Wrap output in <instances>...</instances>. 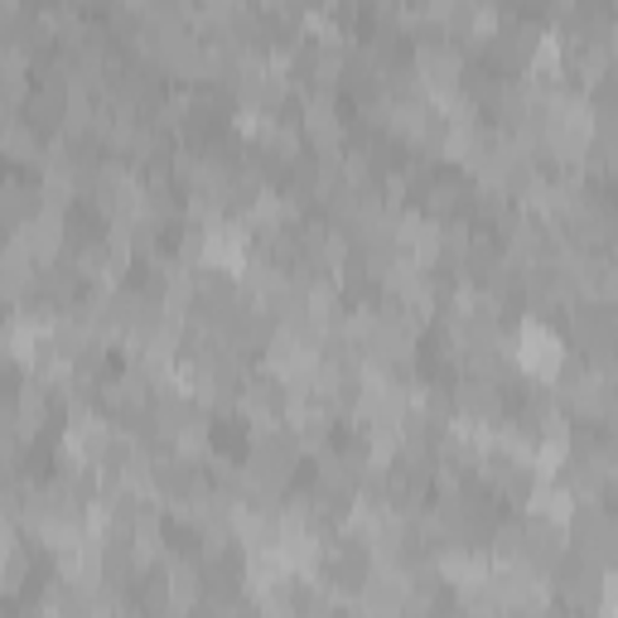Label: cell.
<instances>
[{"instance_id": "cell-1", "label": "cell", "mask_w": 618, "mask_h": 618, "mask_svg": "<svg viewBox=\"0 0 618 618\" xmlns=\"http://www.w3.org/2000/svg\"><path fill=\"white\" fill-rule=\"evenodd\" d=\"M513 353H517V368H523L527 378H537V382H551L555 372L565 368V344H561V334H555L551 324H541V319H523Z\"/></svg>"}, {"instance_id": "cell-2", "label": "cell", "mask_w": 618, "mask_h": 618, "mask_svg": "<svg viewBox=\"0 0 618 618\" xmlns=\"http://www.w3.org/2000/svg\"><path fill=\"white\" fill-rule=\"evenodd\" d=\"M199 257L209 261V266H217V271H237V266L247 261V233H241V227H233V223H217V227H209V233H203Z\"/></svg>"}, {"instance_id": "cell-3", "label": "cell", "mask_w": 618, "mask_h": 618, "mask_svg": "<svg viewBox=\"0 0 618 618\" xmlns=\"http://www.w3.org/2000/svg\"><path fill=\"white\" fill-rule=\"evenodd\" d=\"M15 241L30 251V257H48V251L58 247V213L54 209H40L30 223H24V233Z\"/></svg>"}, {"instance_id": "cell-4", "label": "cell", "mask_w": 618, "mask_h": 618, "mask_svg": "<svg viewBox=\"0 0 618 618\" xmlns=\"http://www.w3.org/2000/svg\"><path fill=\"white\" fill-rule=\"evenodd\" d=\"M565 454H571V430H565L561 420H551L547 440H541V445H537V454H531V459H537V474H541V479H551L555 469L565 464Z\"/></svg>"}, {"instance_id": "cell-5", "label": "cell", "mask_w": 618, "mask_h": 618, "mask_svg": "<svg viewBox=\"0 0 618 618\" xmlns=\"http://www.w3.org/2000/svg\"><path fill=\"white\" fill-rule=\"evenodd\" d=\"M531 507H537L541 517H551V523H571L575 517V498L571 488H561V483H537V493H531Z\"/></svg>"}, {"instance_id": "cell-6", "label": "cell", "mask_w": 618, "mask_h": 618, "mask_svg": "<svg viewBox=\"0 0 618 618\" xmlns=\"http://www.w3.org/2000/svg\"><path fill=\"white\" fill-rule=\"evenodd\" d=\"M420 68H426V78L435 82V88L450 92V82H454V72H459V54H454L450 44H440V48H420Z\"/></svg>"}, {"instance_id": "cell-7", "label": "cell", "mask_w": 618, "mask_h": 618, "mask_svg": "<svg viewBox=\"0 0 618 618\" xmlns=\"http://www.w3.org/2000/svg\"><path fill=\"white\" fill-rule=\"evenodd\" d=\"M531 68H537V72H555V68H561V40H555V34H541L537 54H531Z\"/></svg>"}, {"instance_id": "cell-8", "label": "cell", "mask_w": 618, "mask_h": 618, "mask_svg": "<svg viewBox=\"0 0 618 618\" xmlns=\"http://www.w3.org/2000/svg\"><path fill=\"white\" fill-rule=\"evenodd\" d=\"M604 614L618 618V571H614L609 580H604Z\"/></svg>"}]
</instances>
